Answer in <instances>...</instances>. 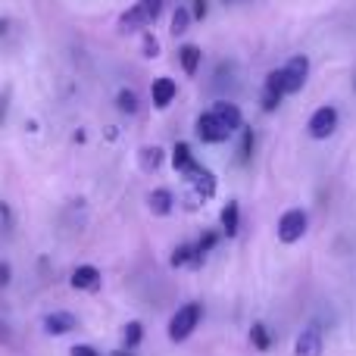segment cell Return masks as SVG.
Returning <instances> with one entry per match:
<instances>
[{"mask_svg":"<svg viewBox=\"0 0 356 356\" xmlns=\"http://www.w3.org/2000/svg\"><path fill=\"white\" fill-rule=\"evenodd\" d=\"M282 72H284V94L303 91L307 75H309V60L307 56H291V60L282 66Z\"/></svg>","mask_w":356,"mask_h":356,"instance_id":"277c9868","label":"cell"},{"mask_svg":"<svg viewBox=\"0 0 356 356\" xmlns=\"http://www.w3.org/2000/svg\"><path fill=\"white\" fill-rule=\"evenodd\" d=\"M219 222H222V232H225L228 238H234V234H238V228H241V207H238V200H228L225 207H222Z\"/></svg>","mask_w":356,"mask_h":356,"instance_id":"4fadbf2b","label":"cell"},{"mask_svg":"<svg viewBox=\"0 0 356 356\" xmlns=\"http://www.w3.org/2000/svg\"><path fill=\"white\" fill-rule=\"evenodd\" d=\"M141 341H144V325H141V322H129V325H125V332H122L125 350H135Z\"/></svg>","mask_w":356,"mask_h":356,"instance_id":"ac0fdd59","label":"cell"},{"mask_svg":"<svg viewBox=\"0 0 356 356\" xmlns=\"http://www.w3.org/2000/svg\"><path fill=\"white\" fill-rule=\"evenodd\" d=\"M69 284H72L75 291H97L100 288V269L97 266H79V269L72 272V278H69Z\"/></svg>","mask_w":356,"mask_h":356,"instance_id":"30bf717a","label":"cell"},{"mask_svg":"<svg viewBox=\"0 0 356 356\" xmlns=\"http://www.w3.org/2000/svg\"><path fill=\"white\" fill-rule=\"evenodd\" d=\"M200 60H203V54H200V47H197V44H184V47L178 50V63H181L184 75H197Z\"/></svg>","mask_w":356,"mask_h":356,"instance_id":"9a60e30c","label":"cell"},{"mask_svg":"<svg viewBox=\"0 0 356 356\" xmlns=\"http://www.w3.org/2000/svg\"><path fill=\"white\" fill-rule=\"evenodd\" d=\"M172 166H175V172H191V169L197 166V160H194V154H191V144H184V141H178L175 147H172Z\"/></svg>","mask_w":356,"mask_h":356,"instance_id":"5bb4252c","label":"cell"},{"mask_svg":"<svg viewBox=\"0 0 356 356\" xmlns=\"http://www.w3.org/2000/svg\"><path fill=\"white\" fill-rule=\"evenodd\" d=\"M6 116V97H0V119Z\"/></svg>","mask_w":356,"mask_h":356,"instance_id":"1f68e13d","label":"cell"},{"mask_svg":"<svg viewBox=\"0 0 356 356\" xmlns=\"http://www.w3.org/2000/svg\"><path fill=\"white\" fill-rule=\"evenodd\" d=\"M138 3H141V10L147 13L150 22H156V16L163 13V0H138Z\"/></svg>","mask_w":356,"mask_h":356,"instance_id":"4316f807","label":"cell"},{"mask_svg":"<svg viewBox=\"0 0 356 356\" xmlns=\"http://www.w3.org/2000/svg\"><path fill=\"white\" fill-rule=\"evenodd\" d=\"M266 91H275V94H282V97H288V94H284V72L282 69H272V72L266 75Z\"/></svg>","mask_w":356,"mask_h":356,"instance_id":"d4e9b609","label":"cell"},{"mask_svg":"<svg viewBox=\"0 0 356 356\" xmlns=\"http://www.w3.org/2000/svg\"><path fill=\"white\" fill-rule=\"evenodd\" d=\"M191 19H207V13H209V3L207 0H191Z\"/></svg>","mask_w":356,"mask_h":356,"instance_id":"f1b7e54d","label":"cell"},{"mask_svg":"<svg viewBox=\"0 0 356 356\" xmlns=\"http://www.w3.org/2000/svg\"><path fill=\"white\" fill-rule=\"evenodd\" d=\"M250 341H253V347H257V350H269V347H272V341H269V332H266V325H259V322H257V325H253L250 328Z\"/></svg>","mask_w":356,"mask_h":356,"instance_id":"603a6c76","label":"cell"},{"mask_svg":"<svg viewBox=\"0 0 356 356\" xmlns=\"http://www.w3.org/2000/svg\"><path fill=\"white\" fill-rule=\"evenodd\" d=\"M191 184H194V194L200 197V200H209V197H216V175L209 172V169H203L200 163H197L191 172H184Z\"/></svg>","mask_w":356,"mask_h":356,"instance_id":"8992f818","label":"cell"},{"mask_svg":"<svg viewBox=\"0 0 356 356\" xmlns=\"http://www.w3.org/2000/svg\"><path fill=\"white\" fill-rule=\"evenodd\" d=\"M169 263H172V269H178V266H194V244H178Z\"/></svg>","mask_w":356,"mask_h":356,"instance_id":"44dd1931","label":"cell"},{"mask_svg":"<svg viewBox=\"0 0 356 356\" xmlns=\"http://www.w3.org/2000/svg\"><path fill=\"white\" fill-rule=\"evenodd\" d=\"M147 25H150V19H147V13L141 10V3H135L129 13L119 16V31H138V29H147Z\"/></svg>","mask_w":356,"mask_h":356,"instance_id":"7c38bea8","label":"cell"},{"mask_svg":"<svg viewBox=\"0 0 356 356\" xmlns=\"http://www.w3.org/2000/svg\"><path fill=\"white\" fill-rule=\"evenodd\" d=\"M309 138H316V141H325L328 135H334V129H338V110L334 106H319V110L309 116Z\"/></svg>","mask_w":356,"mask_h":356,"instance_id":"5b68a950","label":"cell"},{"mask_svg":"<svg viewBox=\"0 0 356 356\" xmlns=\"http://www.w3.org/2000/svg\"><path fill=\"white\" fill-rule=\"evenodd\" d=\"M322 332L316 325L303 328L300 334H297V344H294V353L297 356H322Z\"/></svg>","mask_w":356,"mask_h":356,"instance_id":"9c48e42d","label":"cell"},{"mask_svg":"<svg viewBox=\"0 0 356 356\" xmlns=\"http://www.w3.org/2000/svg\"><path fill=\"white\" fill-rule=\"evenodd\" d=\"M200 316H203V307L200 303H184L178 307V313L169 319V341H188L194 334V328L200 325Z\"/></svg>","mask_w":356,"mask_h":356,"instance_id":"6da1fadb","label":"cell"},{"mask_svg":"<svg viewBox=\"0 0 356 356\" xmlns=\"http://www.w3.org/2000/svg\"><path fill=\"white\" fill-rule=\"evenodd\" d=\"M216 113H219L222 119L228 122V129L232 131H238V129H244V119H241V110L234 104H228V100H216V106H213Z\"/></svg>","mask_w":356,"mask_h":356,"instance_id":"2e32d148","label":"cell"},{"mask_svg":"<svg viewBox=\"0 0 356 356\" xmlns=\"http://www.w3.org/2000/svg\"><path fill=\"white\" fill-rule=\"evenodd\" d=\"M216 241H219V234H216V232H207L200 241H197V244H194V266L203 263V257H207V253L216 247Z\"/></svg>","mask_w":356,"mask_h":356,"instance_id":"ffe728a7","label":"cell"},{"mask_svg":"<svg viewBox=\"0 0 356 356\" xmlns=\"http://www.w3.org/2000/svg\"><path fill=\"white\" fill-rule=\"evenodd\" d=\"M69 356H100V353L94 350L91 344H75L72 350H69Z\"/></svg>","mask_w":356,"mask_h":356,"instance_id":"f546056e","label":"cell"},{"mask_svg":"<svg viewBox=\"0 0 356 356\" xmlns=\"http://www.w3.org/2000/svg\"><path fill=\"white\" fill-rule=\"evenodd\" d=\"M278 106H282V94L266 91V88H263V110H266V113H275Z\"/></svg>","mask_w":356,"mask_h":356,"instance_id":"83f0119b","label":"cell"},{"mask_svg":"<svg viewBox=\"0 0 356 356\" xmlns=\"http://www.w3.org/2000/svg\"><path fill=\"white\" fill-rule=\"evenodd\" d=\"M3 31H6V22H3V19H0V35H3Z\"/></svg>","mask_w":356,"mask_h":356,"instance_id":"836d02e7","label":"cell"},{"mask_svg":"<svg viewBox=\"0 0 356 356\" xmlns=\"http://www.w3.org/2000/svg\"><path fill=\"white\" fill-rule=\"evenodd\" d=\"M175 94H178V85L169 75H160V79H154V85H150V100H154L156 110H169Z\"/></svg>","mask_w":356,"mask_h":356,"instance_id":"52a82bcc","label":"cell"},{"mask_svg":"<svg viewBox=\"0 0 356 356\" xmlns=\"http://www.w3.org/2000/svg\"><path fill=\"white\" fill-rule=\"evenodd\" d=\"M141 50H144V56H147V60H156V56H160V41H156V35H150V31H144Z\"/></svg>","mask_w":356,"mask_h":356,"instance_id":"484cf974","label":"cell"},{"mask_svg":"<svg viewBox=\"0 0 356 356\" xmlns=\"http://www.w3.org/2000/svg\"><path fill=\"white\" fill-rule=\"evenodd\" d=\"M253 129H241V144H238V160L241 163H247L250 160V154H253Z\"/></svg>","mask_w":356,"mask_h":356,"instance_id":"7402d4cb","label":"cell"},{"mask_svg":"<svg viewBox=\"0 0 356 356\" xmlns=\"http://www.w3.org/2000/svg\"><path fill=\"white\" fill-rule=\"evenodd\" d=\"M113 356H131V350H125L122 347V350H113Z\"/></svg>","mask_w":356,"mask_h":356,"instance_id":"d6a6232c","label":"cell"},{"mask_svg":"<svg viewBox=\"0 0 356 356\" xmlns=\"http://www.w3.org/2000/svg\"><path fill=\"white\" fill-rule=\"evenodd\" d=\"M10 282H13V269H10V263H3V259H0V288H6Z\"/></svg>","mask_w":356,"mask_h":356,"instance_id":"4dcf8cb0","label":"cell"},{"mask_svg":"<svg viewBox=\"0 0 356 356\" xmlns=\"http://www.w3.org/2000/svg\"><path fill=\"white\" fill-rule=\"evenodd\" d=\"M232 135L234 131L228 129V122L216 110L200 113V116H197V138H200L203 144H222V141H228Z\"/></svg>","mask_w":356,"mask_h":356,"instance_id":"7a4b0ae2","label":"cell"},{"mask_svg":"<svg viewBox=\"0 0 356 356\" xmlns=\"http://www.w3.org/2000/svg\"><path fill=\"white\" fill-rule=\"evenodd\" d=\"M191 25V10H184V6H178V10L172 13V35H184Z\"/></svg>","mask_w":356,"mask_h":356,"instance_id":"cb8c5ba5","label":"cell"},{"mask_svg":"<svg viewBox=\"0 0 356 356\" xmlns=\"http://www.w3.org/2000/svg\"><path fill=\"white\" fill-rule=\"evenodd\" d=\"M307 225H309V219L303 209H288V213L278 219V241H282V244H297V241L307 234Z\"/></svg>","mask_w":356,"mask_h":356,"instance_id":"3957f363","label":"cell"},{"mask_svg":"<svg viewBox=\"0 0 356 356\" xmlns=\"http://www.w3.org/2000/svg\"><path fill=\"white\" fill-rule=\"evenodd\" d=\"M75 328H79V319H75L72 313H66V309H56V313H47V316H44V332L54 334V338L75 332Z\"/></svg>","mask_w":356,"mask_h":356,"instance_id":"ba28073f","label":"cell"},{"mask_svg":"<svg viewBox=\"0 0 356 356\" xmlns=\"http://www.w3.org/2000/svg\"><path fill=\"white\" fill-rule=\"evenodd\" d=\"M147 203H150V213L154 216H169L172 213V207H175V197H172V191L169 188H156V191H150Z\"/></svg>","mask_w":356,"mask_h":356,"instance_id":"8fae6325","label":"cell"},{"mask_svg":"<svg viewBox=\"0 0 356 356\" xmlns=\"http://www.w3.org/2000/svg\"><path fill=\"white\" fill-rule=\"evenodd\" d=\"M163 156L166 154H163V147H156V144L154 147H141V169L144 172H156V169L163 166Z\"/></svg>","mask_w":356,"mask_h":356,"instance_id":"e0dca14e","label":"cell"},{"mask_svg":"<svg viewBox=\"0 0 356 356\" xmlns=\"http://www.w3.org/2000/svg\"><path fill=\"white\" fill-rule=\"evenodd\" d=\"M116 106H119V113H129V116H135L138 113V94L135 91H129V88H122V91L116 94Z\"/></svg>","mask_w":356,"mask_h":356,"instance_id":"d6986e66","label":"cell"}]
</instances>
